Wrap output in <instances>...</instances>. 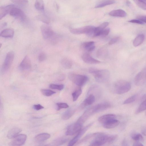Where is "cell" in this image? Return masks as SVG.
<instances>
[{
	"mask_svg": "<svg viewBox=\"0 0 146 146\" xmlns=\"http://www.w3.org/2000/svg\"><path fill=\"white\" fill-rule=\"evenodd\" d=\"M117 135H109L102 132L96 133L95 138L91 142L90 146H101L106 143H111L117 138Z\"/></svg>",
	"mask_w": 146,
	"mask_h": 146,
	"instance_id": "cell-1",
	"label": "cell"
},
{
	"mask_svg": "<svg viewBox=\"0 0 146 146\" xmlns=\"http://www.w3.org/2000/svg\"><path fill=\"white\" fill-rule=\"evenodd\" d=\"M131 88V85L128 82L124 80L117 81L114 84V89L115 92L121 94L126 93Z\"/></svg>",
	"mask_w": 146,
	"mask_h": 146,
	"instance_id": "cell-2",
	"label": "cell"
},
{
	"mask_svg": "<svg viewBox=\"0 0 146 146\" xmlns=\"http://www.w3.org/2000/svg\"><path fill=\"white\" fill-rule=\"evenodd\" d=\"M95 27L92 26H87L77 28H71L70 32L74 34L78 35L86 34L88 36L94 37V32Z\"/></svg>",
	"mask_w": 146,
	"mask_h": 146,
	"instance_id": "cell-3",
	"label": "cell"
},
{
	"mask_svg": "<svg viewBox=\"0 0 146 146\" xmlns=\"http://www.w3.org/2000/svg\"><path fill=\"white\" fill-rule=\"evenodd\" d=\"M69 79L74 84L79 86H82L87 82L88 78L85 75L70 72L68 74Z\"/></svg>",
	"mask_w": 146,
	"mask_h": 146,
	"instance_id": "cell-4",
	"label": "cell"
},
{
	"mask_svg": "<svg viewBox=\"0 0 146 146\" xmlns=\"http://www.w3.org/2000/svg\"><path fill=\"white\" fill-rule=\"evenodd\" d=\"M92 74L96 80L100 83L108 81L110 77V72L107 70L97 69Z\"/></svg>",
	"mask_w": 146,
	"mask_h": 146,
	"instance_id": "cell-5",
	"label": "cell"
},
{
	"mask_svg": "<svg viewBox=\"0 0 146 146\" xmlns=\"http://www.w3.org/2000/svg\"><path fill=\"white\" fill-rule=\"evenodd\" d=\"M14 55V53L13 51L9 52L7 54L1 68L2 74L5 73L8 70L13 61Z\"/></svg>",
	"mask_w": 146,
	"mask_h": 146,
	"instance_id": "cell-6",
	"label": "cell"
},
{
	"mask_svg": "<svg viewBox=\"0 0 146 146\" xmlns=\"http://www.w3.org/2000/svg\"><path fill=\"white\" fill-rule=\"evenodd\" d=\"M40 30L42 36L44 39H51L54 38L55 33L52 28L47 24L42 25Z\"/></svg>",
	"mask_w": 146,
	"mask_h": 146,
	"instance_id": "cell-7",
	"label": "cell"
},
{
	"mask_svg": "<svg viewBox=\"0 0 146 146\" xmlns=\"http://www.w3.org/2000/svg\"><path fill=\"white\" fill-rule=\"evenodd\" d=\"M134 82L137 86H141L146 82V66L137 74L134 78Z\"/></svg>",
	"mask_w": 146,
	"mask_h": 146,
	"instance_id": "cell-8",
	"label": "cell"
},
{
	"mask_svg": "<svg viewBox=\"0 0 146 146\" xmlns=\"http://www.w3.org/2000/svg\"><path fill=\"white\" fill-rule=\"evenodd\" d=\"M82 125L77 122L69 125L66 132L67 135H73L78 133L82 129Z\"/></svg>",
	"mask_w": 146,
	"mask_h": 146,
	"instance_id": "cell-9",
	"label": "cell"
},
{
	"mask_svg": "<svg viewBox=\"0 0 146 146\" xmlns=\"http://www.w3.org/2000/svg\"><path fill=\"white\" fill-rule=\"evenodd\" d=\"M92 123H90L81 129L78 132L77 135L69 142L68 146H72L76 143L81 137L92 126Z\"/></svg>",
	"mask_w": 146,
	"mask_h": 146,
	"instance_id": "cell-10",
	"label": "cell"
},
{
	"mask_svg": "<svg viewBox=\"0 0 146 146\" xmlns=\"http://www.w3.org/2000/svg\"><path fill=\"white\" fill-rule=\"evenodd\" d=\"M27 135L24 134H21L13 138L10 143L11 146H20L23 145L26 141Z\"/></svg>",
	"mask_w": 146,
	"mask_h": 146,
	"instance_id": "cell-11",
	"label": "cell"
},
{
	"mask_svg": "<svg viewBox=\"0 0 146 146\" xmlns=\"http://www.w3.org/2000/svg\"><path fill=\"white\" fill-rule=\"evenodd\" d=\"M111 106L107 102L101 103L91 107L92 111L94 114L96 113L110 108Z\"/></svg>",
	"mask_w": 146,
	"mask_h": 146,
	"instance_id": "cell-12",
	"label": "cell"
},
{
	"mask_svg": "<svg viewBox=\"0 0 146 146\" xmlns=\"http://www.w3.org/2000/svg\"><path fill=\"white\" fill-rule=\"evenodd\" d=\"M9 14L13 17L23 20L26 18V16L23 12L20 9L14 7L11 10Z\"/></svg>",
	"mask_w": 146,
	"mask_h": 146,
	"instance_id": "cell-13",
	"label": "cell"
},
{
	"mask_svg": "<svg viewBox=\"0 0 146 146\" xmlns=\"http://www.w3.org/2000/svg\"><path fill=\"white\" fill-rule=\"evenodd\" d=\"M31 67V62L30 58L26 56L24 58L19 66L21 70H29Z\"/></svg>",
	"mask_w": 146,
	"mask_h": 146,
	"instance_id": "cell-14",
	"label": "cell"
},
{
	"mask_svg": "<svg viewBox=\"0 0 146 146\" xmlns=\"http://www.w3.org/2000/svg\"><path fill=\"white\" fill-rule=\"evenodd\" d=\"M83 61L85 63L89 64H98L100 62L92 57L89 54L84 53L82 56Z\"/></svg>",
	"mask_w": 146,
	"mask_h": 146,
	"instance_id": "cell-15",
	"label": "cell"
},
{
	"mask_svg": "<svg viewBox=\"0 0 146 146\" xmlns=\"http://www.w3.org/2000/svg\"><path fill=\"white\" fill-rule=\"evenodd\" d=\"M15 6L13 5H8L0 8V19L1 20Z\"/></svg>",
	"mask_w": 146,
	"mask_h": 146,
	"instance_id": "cell-16",
	"label": "cell"
},
{
	"mask_svg": "<svg viewBox=\"0 0 146 146\" xmlns=\"http://www.w3.org/2000/svg\"><path fill=\"white\" fill-rule=\"evenodd\" d=\"M115 119V115L113 114H107L100 117L98 119V121L100 123L103 124L110 121Z\"/></svg>",
	"mask_w": 146,
	"mask_h": 146,
	"instance_id": "cell-17",
	"label": "cell"
},
{
	"mask_svg": "<svg viewBox=\"0 0 146 146\" xmlns=\"http://www.w3.org/2000/svg\"><path fill=\"white\" fill-rule=\"evenodd\" d=\"M109 14L111 16L121 17H125L127 15L126 13L124 11L121 9L111 11L109 13Z\"/></svg>",
	"mask_w": 146,
	"mask_h": 146,
	"instance_id": "cell-18",
	"label": "cell"
},
{
	"mask_svg": "<svg viewBox=\"0 0 146 146\" xmlns=\"http://www.w3.org/2000/svg\"><path fill=\"white\" fill-rule=\"evenodd\" d=\"M119 121L116 119L110 121L103 124V127L106 129H111L117 126Z\"/></svg>",
	"mask_w": 146,
	"mask_h": 146,
	"instance_id": "cell-19",
	"label": "cell"
},
{
	"mask_svg": "<svg viewBox=\"0 0 146 146\" xmlns=\"http://www.w3.org/2000/svg\"><path fill=\"white\" fill-rule=\"evenodd\" d=\"M22 130L20 128L15 127L10 130L8 132L7 137L9 139H12L17 136Z\"/></svg>",
	"mask_w": 146,
	"mask_h": 146,
	"instance_id": "cell-20",
	"label": "cell"
},
{
	"mask_svg": "<svg viewBox=\"0 0 146 146\" xmlns=\"http://www.w3.org/2000/svg\"><path fill=\"white\" fill-rule=\"evenodd\" d=\"M14 33V30L11 28H7L3 30L1 33L0 35L4 38H12Z\"/></svg>",
	"mask_w": 146,
	"mask_h": 146,
	"instance_id": "cell-21",
	"label": "cell"
},
{
	"mask_svg": "<svg viewBox=\"0 0 146 146\" xmlns=\"http://www.w3.org/2000/svg\"><path fill=\"white\" fill-rule=\"evenodd\" d=\"M108 22H104L97 27H95L94 34V37L100 35L101 31L105 29L108 25Z\"/></svg>",
	"mask_w": 146,
	"mask_h": 146,
	"instance_id": "cell-22",
	"label": "cell"
},
{
	"mask_svg": "<svg viewBox=\"0 0 146 146\" xmlns=\"http://www.w3.org/2000/svg\"><path fill=\"white\" fill-rule=\"evenodd\" d=\"M50 137V134L46 133H41L36 135L35 138V140L38 142L44 141Z\"/></svg>",
	"mask_w": 146,
	"mask_h": 146,
	"instance_id": "cell-23",
	"label": "cell"
},
{
	"mask_svg": "<svg viewBox=\"0 0 146 146\" xmlns=\"http://www.w3.org/2000/svg\"><path fill=\"white\" fill-rule=\"evenodd\" d=\"M82 47L87 51H92L95 48L94 42L93 41H89L84 42L82 44Z\"/></svg>",
	"mask_w": 146,
	"mask_h": 146,
	"instance_id": "cell-24",
	"label": "cell"
},
{
	"mask_svg": "<svg viewBox=\"0 0 146 146\" xmlns=\"http://www.w3.org/2000/svg\"><path fill=\"white\" fill-rule=\"evenodd\" d=\"M68 140V138L65 137H61L54 140L50 145L52 146H58L63 145Z\"/></svg>",
	"mask_w": 146,
	"mask_h": 146,
	"instance_id": "cell-25",
	"label": "cell"
},
{
	"mask_svg": "<svg viewBox=\"0 0 146 146\" xmlns=\"http://www.w3.org/2000/svg\"><path fill=\"white\" fill-rule=\"evenodd\" d=\"M145 38L144 35L142 34L138 35L134 40L133 44L135 47H137L141 45L143 42Z\"/></svg>",
	"mask_w": 146,
	"mask_h": 146,
	"instance_id": "cell-26",
	"label": "cell"
},
{
	"mask_svg": "<svg viewBox=\"0 0 146 146\" xmlns=\"http://www.w3.org/2000/svg\"><path fill=\"white\" fill-rule=\"evenodd\" d=\"M75 112V110L73 109L70 108L67 110L62 114V119L64 120L69 119L74 115Z\"/></svg>",
	"mask_w": 146,
	"mask_h": 146,
	"instance_id": "cell-27",
	"label": "cell"
},
{
	"mask_svg": "<svg viewBox=\"0 0 146 146\" xmlns=\"http://www.w3.org/2000/svg\"><path fill=\"white\" fill-rule=\"evenodd\" d=\"M61 64L63 68L67 69L70 68L72 66V62L69 59L64 58L61 61Z\"/></svg>",
	"mask_w": 146,
	"mask_h": 146,
	"instance_id": "cell-28",
	"label": "cell"
},
{
	"mask_svg": "<svg viewBox=\"0 0 146 146\" xmlns=\"http://www.w3.org/2000/svg\"><path fill=\"white\" fill-rule=\"evenodd\" d=\"M115 3L114 0H103L96 5L95 8H99L104 7L106 6L113 4Z\"/></svg>",
	"mask_w": 146,
	"mask_h": 146,
	"instance_id": "cell-29",
	"label": "cell"
},
{
	"mask_svg": "<svg viewBox=\"0 0 146 146\" xmlns=\"http://www.w3.org/2000/svg\"><path fill=\"white\" fill-rule=\"evenodd\" d=\"M95 98L93 94H90L86 98L83 102V104L84 106H87L93 104L95 101Z\"/></svg>",
	"mask_w": 146,
	"mask_h": 146,
	"instance_id": "cell-30",
	"label": "cell"
},
{
	"mask_svg": "<svg viewBox=\"0 0 146 146\" xmlns=\"http://www.w3.org/2000/svg\"><path fill=\"white\" fill-rule=\"evenodd\" d=\"M35 7V8L38 10H43L44 9V5L43 0H36Z\"/></svg>",
	"mask_w": 146,
	"mask_h": 146,
	"instance_id": "cell-31",
	"label": "cell"
},
{
	"mask_svg": "<svg viewBox=\"0 0 146 146\" xmlns=\"http://www.w3.org/2000/svg\"><path fill=\"white\" fill-rule=\"evenodd\" d=\"M138 96V95L134 94L125 100L123 102V104H126L132 103L136 100Z\"/></svg>",
	"mask_w": 146,
	"mask_h": 146,
	"instance_id": "cell-32",
	"label": "cell"
},
{
	"mask_svg": "<svg viewBox=\"0 0 146 146\" xmlns=\"http://www.w3.org/2000/svg\"><path fill=\"white\" fill-rule=\"evenodd\" d=\"M146 110V99L140 104L135 111L137 114Z\"/></svg>",
	"mask_w": 146,
	"mask_h": 146,
	"instance_id": "cell-33",
	"label": "cell"
},
{
	"mask_svg": "<svg viewBox=\"0 0 146 146\" xmlns=\"http://www.w3.org/2000/svg\"><path fill=\"white\" fill-rule=\"evenodd\" d=\"M82 91L81 88H79L75 91L72 94L73 100L74 101H76L79 96L81 95Z\"/></svg>",
	"mask_w": 146,
	"mask_h": 146,
	"instance_id": "cell-34",
	"label": "cell"
},
{
	"mask_svg": "<svg viewBox=\"0 0 146 146\" xmlns=\"http://www.w3.org/2000/svg\"><path fill=\"white\" fill-rule=\"evenodd\" d=\"M37 19L41 21L46 24H48L50 22V20L48 17L43 15H40L36 17Z\"/></svg>",
	"mask_w": 146,
	"mask_h": 146,
	"instance_id": "cell-35",
	"label": "cell"
},
{
	"mask_svg": "<svg viewBox=\"0 0 146 146\" xmlns=\"http://www.w3.org/2000/svg\"><path fill=\"white\" fill-rule=\"evenodd\" d=\"M131 137L133 140L136 141L143 140V136L140 133H134L132 135Z\"/></svg>",
	"mask_w": 146,
	"mask_h": 146,
	"instance_id": "cell-36",
	"label": "cell"
},
{
	"mask_svg": "<svg viewBox=\"0 0 146 146\" xmlns=\"http://www.w3.org/2000/svg\"><path fill=\"white\" fill-rule=\"evenodd\" d=\"M40 91L43 95L46 96H50L56 93L55 92L48 89H41Z\"/></svg>",
	"mask_w": 146,
	"mask_h": 146,
	"instance_id": "cell-37",
	"label": "cell"
},
{
	"mask_svg": "<svg viewBox=\"0 0 146 146\" xmlns=\"http://www.w3.org/2000/svg\"><path fill=\"white\" fill-rule=\"evenodd\" d=\"M137 5L141 9L146 10V2L143 1L133 0Z\"/></svg>",
	"mask_w": 146,
	"mask_h": 146,
	"instance_id": "cell-38",
	"label": "cell"
},
{
	"mask_svg": "<svg viewBox=\"0 0 146 146\" xmlns=\"http://www.w3.org/2000/svg\"><path fill=\"white\" fill-rule=\"evenodd\" d=\"M49 87L52 89H54L58 90H61L63 89L64 85L62 84H51L49 85Z\"/></svg>",
	"mask_w": 146,
	"mask_h": 146,
	"instance_id": "cell-39",
	"label": "cell"
},
{
	"mask_svg": "<svg viewBox=\"0 0 146 146\" xmlns=\"http://www.w3.org/2000/svg\"><path fill=\"white\" fill-rule=\"evenodd\" d=\"M57 106V110H60L61 109L66 108L69 107L68 105L65 103H59L56 104Z\"/></svg>",
	"mask_w": 146,
	"mask_h": 146,
	"instance_id": "cell-40",
	"label": "cell"
},
{
	"mask_svg": "<svg viewBox=\"0 0 146 146\" xmlns=\"http://www.w3.org/2000/svg\"><path fill=\"white\" fill-rule=\"evenodd\" d=\"M13 3L18 4L25 5L28 2V0H10Z\"/></svg>",
	"mask_w": 146,
	"mask_h": 146,
	"instance_id": "cell-41",
	"label": "cell"
},
{
	"mask_svg": "<svg viewBox=\"0 0 146 146\" xmlns=\"http://www.w3.org/2000/svg\"><path fill=\"white\" fill-rule=\"evenodd\" d=\"M46 54L42 52L39 55L38 58L40 62L44 61L46 59Z\"/></svg>",
	"mask_w": 146,
	"mask_h": 146,
	"instance_id": "cell-42",
	"label": "cell"
},
{
	"mask_svg": "<svg viewBox=\"0 0 146 146\" xmlns=\"http://www.w3.org/2000/svg\"><path fill=\"white\" fill-rule=\"evenodd\" d=\"M110 29L109 28H105L101 31L100 35L104 36L107 35L110 33Z\"/></svg>",
	"mask_w": 146,
	"mask_h": 146,
	"instance_id": "cell-43",
	"label": "cell"
},
{
	"mask_svg": "<svg viewBox=\"0 0 146 146\" xmlns=\"http://www.w3.org/2000/svg\"><path fill=\"white\" fill-rule=\"evenodd\" d=\"M119 37L118 36H116L112 38L109 42L108 44L109 45L113 44L117 42L119 40Z\"/></svg>",
	"mask_w": 146,
	"mask_h": 146,
	"instance_id": "cell-44",
	"label": "cell"
},
{
	"mask_svg": "<svg viewBox=\"0 0 146 146\" xmlns=\"http://www.w3.org/2000/svg\"><path fill=\"white\" fill-rule=\"evenodd\" d=\"M137 19L140 20L143 23H146V15H141L138 16Z\"/></svg>",
	"mask_w": 146,
	"mask_h": 146,
	"instance_id": "cell-45",
	"label": "cell"
},
{
	"mask_svg": "<svg viewBox=\"0 0 146 146\" xmlns=\"http://www.w3.org/2000/svg\"><path fill=\"white\" fill-rule=\"evenodd\" d=\"M43 106L40 104L34 105L33 106V108L35 110H38L44 108Z\"/></svg>",
	"mask_w": 146,
	"mask_h": 146,
	"instance_id": "cell-46",
	"label": "cell"
},
{
	"mask_svg": "<svg viewBox=\"0 0 146 146\" xmlns=\"http://www.w3.org/2000/svg\"><path fill=\"white\" fill-rule=\"evenodd\" d=\"M128 22L131 23H135L141 25H142L144 24L143 22L137 19L131 20H129Z\"/></svg>",
	"mask_w": 146,
	"mask_h": 146,
	"instance_id": "cell-47",
	"label": "cell"
},
{
	"mask_svg": "<svg viewBox=\"0 0 146 146\" xmlns=\"http://www.w3.org/2000/svg\"><path fill=\"white\" fill-rule=\"evenodd\" d=\"M65 78V76L64 74H61L59 75L58 77V80L59 81H62L64 80Z\"/></svg>",
	"mask_w": 146,
	"mask_h": 146,
	"instance_id": "cell-48",
	"label": "cell"
},
{
	"mask_svg": "<svg viewBox=\"0 0 146 146\" xmlns=\"http://www.w3.org/2000/svg\"><path fill=\"white\" fill-rule=\"evenodd\" d=\"M133 146H143V145L140 142H139L138 141H137L136 142H135L134 143Z\"/></svg>",
	"mask_w": 146,
	"mask_h": 146,
	"instance_id": "cell-49",
	"label": "cell"
},
{
	"mask_svg": "<svg viewBox=\"0 0 146 146\" xmlns=\"http://www.w3.org/2000/svg\"><path fill=\"white\" fill-rule=\"evenodd\" d=\"M142 133L143 135H146V127L142 129Z\"/></svg>",
	"mask_w": 146,
	"mask_h": 146,
	"instance_id": "cell-50",
	"label": "cell"
},
{
	"mask_svg": "<svg viewBox=\"0 0 146 146\" xmlns=\"http://www.w3.org/2000/svg\"><path fill=\"white\" fill-rule=\"evenodd\" d=\"M123 145L127 146L128 145L127 143L125 140H123L122 143Z\"/></svg>",
	"mask_w": 146,
	"mask_h": 146,
	"instance_id": "cell-51",
	"label": "cell"
},
{
	"mask_svg": "<svg viewBox=\"0 0 146 146\" xmlns=\"http://www.w3.org/2000/svg\"><path fill=\"white\" fill-rule=\"evenodd\" d=\"M142 0V1H146V0Z\"/></svg>",
	"mask_w": 146,
	"mask_h": 146,
	"instance_id": "cell-52",
	"label": "cell"
},
{
	"mask_svg": "<svg viewBox=\"0 0 146 146\" xmlns=\"http://www.w3.org/2000/svg\"><path fill=\"white\" fill-rule=\"evenodd\" d=\"M145 115L146 116V112H145Z\"/></svg>",
	"mask_w": 146,
	"mask_h": 146,
	"instance_id": "cell-53",
	"label": "cell"
}]
</instances>
